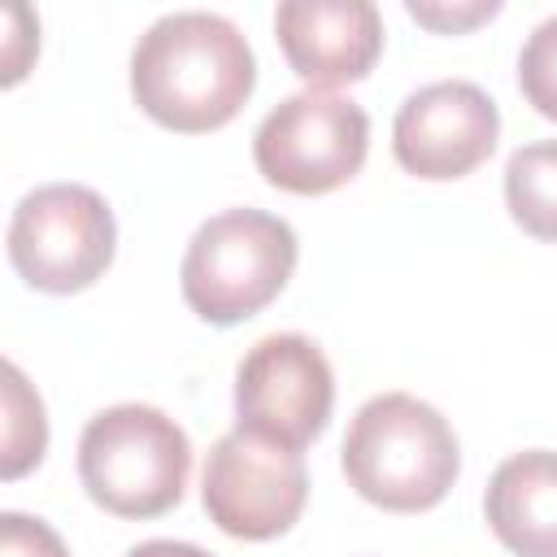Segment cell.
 Instances as JSON below:
<instances>
[{
    "label": "cell",
    "instance_id": "16",
    "mask_svg": "<svg viewBox=\"0 0 557 557\" xmlns=\"http://www.w3.org/2000/svg\"><path fill=\"white\" fill-rule=\"evenodd\" d=\"M405 9H409L413 22H422L431 30H466V26L500 13L496 0H474V4H422V0H409Z\"/></svg>",
    "mask_w": 557,
    "mask_h": 557
},
{
    "label": "cell",
    "instance_id": "8",
    "mask_svg": "<svg viewBox=\"0 0 557 557\" xmlns=\"http://www.w3.org/2000/svg\"><path fill=\"white\" fill-rule=\"evenodd\" d=\"M335 405V374L309 335H265L235 370V426L283 448L322 435Z\"/></svg>",
    "mask_w": 557,
    "mask_h": 557
},
{
    "label": "cell",
    "instance_id": "12",
    "mask_svg": "<svg viewBox=\"0 0 557 557\" xmlns=\"http://www.w3.org/2000/svg\"><path fill=\"white\" fill-rule=\"evenodd\" d=\"M505 205H509V218L527 235L557 244V139L527 144L509 157Z\"/></svg>",
    "mask_w": 557,
    "mask_h": 557
},
{
    "label": "cell",
    "instance_id": "2",
    "mask_svg": "<svg viewBox=\"0 0 557 557\" xmlns=\"http://www.w3.org/2000/svg\"><path fill=\"white\" fill-rule=\"evenodd\" d=\"M339 461L361 500L387 513H422L448 496L461 448L435 405L409 392H383L348 422Z\"/></svg>",
    "mask_w": 557,
    "mask_h": 557
},
{
    "label": "cell",
    "instance_id": "13",
    "mask_svg": "<svg viewBox=\"0 0 557 557\" xmlns=\"http://www.w3.org/2000/svg\"><path fill=\"white\" fill-rule=\"evenodd\" d=\"M48 448V418L44 400L30 392L22 370L4 361V453H0V474L22 479L30 466H39Z\"/></svg>",
    "mask_w": 557,
    "mask_h": 557
},
{
    "label": "cell",
    "instance_id": "9",
    "mask_svg": "<svg viewBox=\"0 0 557 557\" xmlns=\"http://www.w3.org/2000/svg\"><path fill=\"white\" fill-rule=\"evenodd\" d=\"M496 100L466 78L426 83L396 109L392 152L418 178H461L496 148Z\"/></svg>",
    "mask_w": 557,
    "mask_h": 557
},
{
    "label": "cell",
    "instance_id": "6",
    "mask_svg": "<svg viewBox=\"0 0 557 557\" xmlns=\"http://www.w3.org/2000/svg\"><path fill=\"white\" fill-rule=\"evenodd\" d=\"M117 226L100 191L83 183H48L17 200L9 222V261L35 287L70 296L91 287L113 261Z\"/></svg>",
    "mask_w": 557,
    "mask_h": 557
},
{
    "label": "cell",
    "instance_id": "5",
    "mask_svg": "<svg viewBox=\"0 0 557 557\" xmlns=\"http://www.w3.org/2000/svg\"><path fill=\"white\" fill-rule=\"evenodd\" d=\"M370 148V117L357 100L305 87L274 104L252 135V161L270 187L322 196L344 187Z\"/></svg>",
    "mask_w": 557,
    "mask_h": 557
},
{
    "label": "cell",
    "instance_id": "1",
    "mask_svg": "<svg viewBox=\"0 0 557 557\" xmlns=\"http://www.w3.org/2000/svg\"><path fill=\"white\" fill-rule=\"evenodd\" d=\"M257 87V57L235 22L183 9L157 17L131 52L135 104L178 135L226 126Z\"/></svg>",
    "mask_w": 557,
    "mask_h": 557
},
{
    "label": "cell",
    "instance_id": "7",
    "mask_svg": "<svg viewBox=\"0 0 557 557\" xmlns=\"http://www.w3.org/2000/svg\"><path fill=\"white\" fill-rule=\"evenodd\" d=\"M309 496V470L296 448L270 444L252 431H226L200 479V500L209 522L235 540H274L292 531Z\"/></svg>",
    "mask_w": 557,
    "mask_h": 557
},
{
    "label": "cell",
    "instance_id": "15",
    "mask_svg": "<svg viewBox=\"0 0 557 557\" xmlns=\"http://www.w3.org/2000/svg\"><path fill=\"white\" fill-rule=\"evenodd\" d=\"M0 557H70V553L44 518L4 513L0 518Z\"/></svg>",
    "mask_w": 557,
    "mask_h": 557
},
{
    "label": "cell",
    "instance_id": "14",
    "mask_svg": "<svg viewBox=\"0 0 557 557\" xmlns=\"http://www.w3.org/2000/svg\"><path fill=\"white\" fill-rule=\"evenodd\" d=\"M518 87L527 104L557 122V17H544L518 57Z\"/></svg>",
    "mask_w": 557,
    "mask_h": 557
},
{
    "label": "cell",
    "instance_id": "10",
    "mask_svg": "<svg viewBox=\"0 0 557 557\" xmlns=\"http://www.w3.org/2000/svg\"><path fill=\"white\" fill-rule=\"evenodd\" d=\"M287 65L309 87H339L370 74L383 52V17L370 0H287L274 9Z\"/></svg>",
    "mask_w": 557,
    "mask_h": 557
},
{
    "label": "cell",
    "instance_id": "17",
    "mask_svg": "<svg viewBox=\"0 0 557 557\" xmlns=\"http://www.w3.org/2000/svg\"><path fill=\"white\" fill-rule=\"evenodd\" d=\"M126 557H213V553H205L196 544H183V540H144Z\"/></svg>",
    "mask_w": 557,
    "mask_h": 557
},
{
    "label": "cell",
    "instance_id": "11",
    "mask_svg": "<svg viewBox=\"0 0 557 557\" xmlns=\"http://www.w3.org/2000/svg\"><path fill=\"white\" fill-rule=\"evenodd\" d=\"M483 513L513 557H557V453L527 448L487 479Z\"/></svg>",
    "mask_w": 557,
    "mask_h": 557
},
{
    "label": "cell",
    "instance_id": "3",
    "mask_svg": "<svg viewBox=\"0 0 557 557\" xmlns=\"http://www.w3.org/2000/svg\"><path fill=\"white\" fill-rule=\"evenodd\" d=\"M187 474V431L152 405H113L83 426L78 479L104 513L157 518L183 500Z\"/></svg>",
    "mask_w": 557,
    "mask_h": 557
},
{
    "label": "cell",
    "instance_id": "4",
    "mask_svg": "<svg viewBox=\"0 0 557 557\" xmlns=\"http://www.w3.org/2000/svg\"><path fill=\"white\" fill-rule=\"evenodd\" d=\"M296 270V231L261 209H226L209 218L178 270L183 300L213 326H235L261 313Z\"/></svg>",
    "mask_w": 557,
    "mask_h": 557
}]
</instances>
